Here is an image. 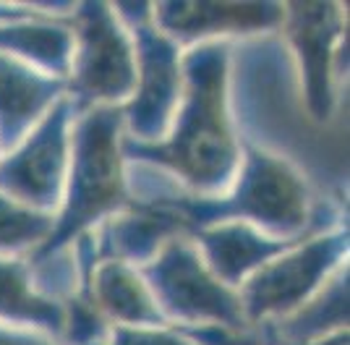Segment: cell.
<instances>
[{
    "instance_id": "1",
    "label": "cell",
    "mask_w": 350,
    "mask_h": 345,
    "mask_svg": "<svg viewBox=\"0 0 350 345\" xmlns=\"http://www.w3.org/2000/svg\"><path fill=\"white\" fill-rule=\"evenodd\" d=\"M233 44L212 42L183 50V94L160 142L123 144L129 165L162 170L189 196H217L230 186L243 144L230 105Z\"/></svg>"
},
{
    "instance_id": "10",
    "label": "cell",
    "mask_w": 350,
    "mask_h": 345,
    "mask_svg": "<svg viewBox=\"0 0 350 345\" xmlns=\"http://www.w3.org/2000/svg\"><path fill=\"white\" fill-rule=\"evenodd\" d=\"M149 18L180 50L272 34L282 27V3H154Z\"/></svg>"
},
{
    "instance_id": "12",
    "label": "cell",
    "mask_w": 350,
    "mask_h": 345,
    "mask_svg": "<svg viewBox=\"0 0 350 345\" xmlns=\"http://www.w3.org/2000/svg\"><path fill=\"white\" fill-rule=\"evenodd\" d=\"M60 100H66V81L0 53V155L14 149Z\"/></svg>"
},
{
    "instance_id": "4",
    "label": "cell",
    "mask_w": 350,
    "mask_h": 345,
    "mask_svg": "<svg viewBox=\"0 0 350 345\" xmlns=\"http://www.w3.org/2000/svg\"><path fill=\"white\" fill-rule=\"evenodd\" d=\"M71 29L66 100L76 113L89 107H123L136 81V47L116 5L76 3Z\"/></svg>"
},
{
    "instance_id": "16",
    "label": "cell",
    "mask_w": 350,
    "mask_h": 345,
    "mask_svg": "<svg viewBox=\"0 0 350 345\" xmlns=\"http://www.w3.org/2000/svg\"><path fill=\"white\" fill-rule=\"evenodd\" d=\"M107 345H202L178 327H113Z\"/></svg>"
},
{
    "instance_id": "7",
    "label": "cell",
    "mask_w": 350,
    "mask_h": 345,
    "mask_svg": "<svg viewBox=\"0 0 350 345\" xmlns=\"http://www.w3.org/2000/svg\"><path fill=\"white\" fill-rule=\"evenodd\" d=\"M136 47V81L120 107L129 142L152 144L167 133L183 94V50L149 18V5H116Z\"/></svg>"
},
{
    "instance_id": "6",
    "label": "cell",
    "mask_w": 350,
    "mask_h": 345,
    "mask_svg": "<svg viewBox=\"0 0 350 345\" xmlns=\"http://www.w3.org/2000/svg\"><path fill=\"white\" fill-rule=\"evenodd\" d=\"M142 274L170 327L251 330L241 309L238 290L222 285L209 272L189 233L170 238L154 259L142 267Z\"/></svg>"
},
{
    "instance_id": "3",
    "label": "cell",
    "mask_w": 350,
    "mask_h": 345,
    "mask_svg": "<svg viewBox=\"0 0 350 345\" xmlns=\"http://www.w3.org/2000/svg\"><path fill=\"white\" fill-rule=\"evenodd\" d=\"M76 113V110H73ZM120 107H89L73 115L71 162L53 230L29 264L71 251L76 241L133 204Z\"/></svg>"
},
{
    "instance_id": "19",
    "label": "cell",
    "mask_w": 350,
    "mask_h": 345,
    "mask_svg": "<svg viewBox=\"0 0 350 345\" xmlns=\"http://www.w3.org/2000/svg\"><path fill=\"white\" fill-rule=\"evenodd\" d=\"M264 345H267V343H264Z\"/></svg>"
},
{
    "instance_id": "2",
    "label": "cell",
    "mask_w": 350,
    "mask_h": 345,
    "mask_svg": "<svg viewBox=\"0 0 350 345\" xmlns=\"http://www.w3.org/2000/svg\"><path fill=\"white\" fill-rule=\"evenodd\" d=\"M152 201L170 209L186 233L219 222H243L280 241H301L324 228L317 222L314 191L304 172L291 159L256 144H243L233 181L217 196H189L180 191Z\"/></svg>"
},
{
    "instance_id": "5",
    "label": "cell",
    "mask_w": 350,
    "mask_h": 345,
    "mask_svg": "<svg viewBox=\"0 0 350 345\" xmlns=\"http://www.w3.org/2000/svg\"><path fill=\"white\" fill-rule=\"evenodd\" d=\"M345 264V228H321L291 244L238 288V298L248 327L262 332L298 311Z\"/></svg>"
},
{
    "instance_id": "9",
    "label": "cell",
    "mask_w": 350,
    "mask_h": 345,
    "mask_svg": "<svg viewBox=\"0 0 350 345\" xmlns=\"http://www.w3.org/2000/svg\"><path fill=\"white\" fill-rule=\"evenodd\" d=\"M73 107L60 100L34 129L0 155V191L11 199L55 215L71 162Z\"/></svg>"
},
{
    "instance_id": "11",
    "label": "cell",
    "mask_w": 350,
    "mask_h": 345,
    "mask_svg": "<svg viewBox=\"0 0 350 345\" xmlns=\"http://www.w3.org/2000/svg\"><path fill=\"white\" fill-rule=\"evenodd\" d=\"M189 235L199 248L209 272L222 285L233 288V290L243 285L256 270H262L267 261H272L288 246L295 244V241L272 238L243 222L206 225V228L191 230Z\"/></svg>"
},
{
    "instance_id": "13",
    "label": "cell",
    "mask_w": 350,
    "mask_h": 345,
    "mask_svg": "<svg viewBox=\"0 0 350 345\" xmlns=\"http://www.w3.org/2000/svg\"><path fill=\"white\" fill-rule=\"evenodd\" d=\"M63 319V298L37 285L29 259L0 257V327L37 332L60 343Z\"/></svg>"
},
{
    "instance_id": "17",
    "label": "cell",
    "mask_w": 350,
    "mask_h": 345,
    "mask_svg": "<svg viewBox=\"0 0 350 345\" xmlns=\"http://www.w3.org/2000/svg\"><path fill=\"white\" fill-rule=\"evenodd\" d=\"M0 345H60L53 337H44L37 332L11 330V327H0Z\"/></svg>"
},
{
    "instance_id": "18",
    "label": "cell",
    "mask_w": 350,
    "mask_h": 345,
    "mask_svg": "<svg viewBox=\"0 0 350 345\" xmlns=\"http://www.w3.org/2000/svg\"><path fill=\"white\" fill-rule=\"evenodd\" d=\"M295 345H348V330L327 335V337H317V340H308V343H295Z\"/></svg>"
},
{
    "instance_id": "15",
    "label": "cell",
    "mask_w": 350,
    "mask_h": 345,
    "mask_svg": "<svg viewBox=\"0 0 350 345\" xmlns=\"http://www.w3.org/2000/svg\"><path fill=\"white\" fill-rule=\"evenodd\" d=\"M55 215L31 209L0 191V257H24L40 251L53 230Z\"/></svg>"
},
{
    "instance_id": "14",
    "label": "cell",
    "mask_w": 350,
    "mask_h": 345,
    "mask_svg": "<svg viewBox=\"0 0 350 345\" xmlns=\"http://www.w3.org/2000/svg\"><path fill=\"white\" fill-rule=\"evenodd\" d=\"M348 330V264L340 267L298 311L262 330L269 345L308 343Z\"/></svg>"
},
{
    "instance_id": "8",
    "label": "cell",
    "mask_w": 350,
    "mask_h": 345,
    "mask_svg": "<svg viewBox=\"0 0 350 345\" xmlns=\"http://www.w3.org/2000/svg\"><path fill=\"white\" fill-rule=\"evenodd\" d=\"M345 29V8L337 3H282L280 31L298 68L304 105L317 123H329L337 110Z\"/></svg>"
}]
</instances>
